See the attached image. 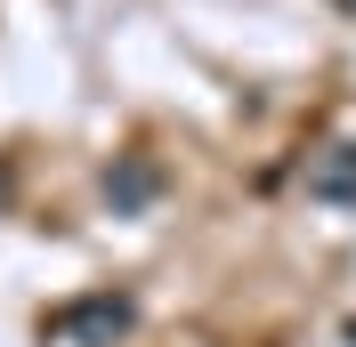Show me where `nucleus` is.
I'll use <instances>...</instances> for the list:
<instances>
[{
  "label": "nucleus",
  "mask_w": 356,
  "mask_h": 347,
  "mask_svg": "<svg viewBox=\"0 0 356 347\" xmlns=\"http://www.w3.org/2000/svg\"><path fill=\"white\" fill-rule=\"evenodd\" d=\"M308 202L356 210V146H324V153L308 162Z\"/></svg>",
  "instance_id": "3"
},
{
  "label": "nucleus",
  "mask_w": 356,
  "mask_h": 347,
  "mask_svg": "<svg viewBox=\"0 0 356 347\" xmlns=\"http://www.w3.org/2000/svg\"><path fill=\"white\" fill-rule=\"evenodd\" d=\"M130 323H138V299H130V291H81V299H65L41 331L65 339V347H113Z\"/></svg>",
  "instance_id": "1"
},
{
  "label": "nucleus",
  "mask_w": 356,
  "mask_h": 347,
  "mask_svg": "<svg viewBox=\"0 0 356 347\" xmlns=\"http://www.w3.org/2000/svg\"><path fill=\"white\" fill-rule=\"evenodd\" d=\"M348 347H356V323H348Z\"/></svg>",
  "instance_id": "4"
},
{
  "label": "nucleus",
  "mask_w": 356,
  "mask_h": 347,
  "mask_svg": "<svg viewBox=\"0 0 356 347\" xmlns=\"http://www.w3.org/2000/svg\"><path fill=\"white\" fill-rule=\"evenodd\" d=\"M154 194H162V162H146V153H122V162L106 170L113 218H146V210H154Z\"/></svg>",
  "instance_id": "2"
}]
</instances>
